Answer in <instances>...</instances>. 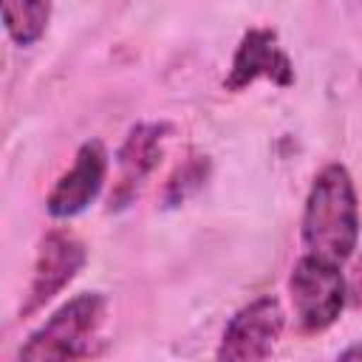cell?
I'll return each instance as SVG.
<instances>
[{"instance_id":"6da1fadb","label":"cell","mask_w":362,"mask_h":362,"mask_svg":"<svg viewBox=\"0 0 362 362\" xmlns=\"http://www.w3.org/2000/svg\"><path fill=\"white\" fill-rule=\"evenodd\" d=\"M303 246L331 263H345L359 240V204L351 173L328 164L317 173L303 209Z\"/></svg>"},{"instance_id":"7a4b0ae2","label":"cell","mask_w":362,"mask_h":362,"mask_svg":"<svg viewBox=\"0 0 362 362\" xmlns=\"http://www.w3.org/2000/svg\"><path fill=\"white\" fill-rule=\"evenodd\" d=\"M107 314V300L99 291H85L59 305L20 345V359H85L96 354V337Z\"/></svg>"},{"instance_id":"3957f363","label":"cell","mask_w":362,"mask_h":362,"mask_svg":"<svg viewBox=\"0 0 362 362\" xmlns=\"http://www.w3.org/2000/svg\"><path fill=\"white\" fill-rule=\"evenodd\" d=\"M288 294L300 331L320 334L339 320L348 300V283L339 272V263L305 252L288 274Z\"/></svg>"},{"instance_id":"277c9868","label":"cell","mask_w":362,"mask_h":362,"mask_svg":"<svg viewBox=\"0 0 362 362\" xmlns=\"http://www.w3.org/2000/svg\"><path fill=\"white\" fill-rule=\"evenodd\" d=\"M286 325V314L277 297L263 294L252 303H246L235 317L226 322L221 345H218V359H266L272 356L280 334Z\"/></svg>"},{"instance_id":"5b68a950","label":"cell","mask_w":362,"mask_h":362,"mask_svg":"<svg viewBox=\"0 0 362 362\" xmlns=\"http://www.w3.org/2000/svg\"><path fill=\"white\" fill-rule=\"evenodd\" d=\"M82 266H85V246L71 232H62V229L48 232L40 243L34 274L25 291V303L20 305V317L34 314L48 300H54L79 274Z\"/></svg>"},{"instance_id":"8992f818","label":"cell","mask_w":362,"mask_h":362,"mask_svg":"<svg viewBox=\"0 0 362 362\" xmlns=\"http://www.w3.org/2000/svg\"><path fill=\"white\" fill-rule=\"evenodd\" d=\"M107 175V150L99 139L85 141L76 150V158L68 173L59 175L54 189L48 192L45 209L51 218H74L85 212L102 192Z\"/></svg>"},{"instance_id":"52a82bcc","label":"cell","mask_w":362,"mask_h":362,"mask_svg":"<svg viewBox=\"0 0 362 362\" xmlns=\"http://www.w3.org/2000/svg\"><path fill=\"white\" fill-rule=\"evenodd\" d=\"M257 79H272L280 88L294 82V68L288 54L277 45V34L272 28H249L232 57L223 88L243 90Z\"/></svg>"},{"instance_id":"ba28073f","label":"cell","mask_w":362,"mask_h":362,"mask_svg":"<svg viewBox=\"0 0 362 362\" xmlns=\"http://www.w3.org/2000/svg\"><path fill=\"white\" fill-rule=\"evenodd\" d=\"M167 133H170V124H164V122H141V124L130 127V133L124 136V141L116 153L119 184L110 195V209H122L136 198L144 178L158 167V161L164 156Z\"/></svg>"},{"instance_id":"9c48e42d","label":"cell","mask_w":362,"mask_h":362,"mask_svg":"<svg viewBox=\"0 0 362 362\" xmlns=\"http://www.w3.org/2000/svg\"><path fill=\"white\" fill-rule=\"evenodd\" d=\"M51 0H3V25L17 45H31L45 34Z\"/></svg>"},{"instance_id":"30bf717a","label":"cell","mask_w":362,"mask_h":362,"mask_svg":"<svg viewBox=\"0 0 362 362\" xmlns=\"http://www.w3.org/2000/svg\"><path fill=\"white\" fill-rule=\"evenodd\" d=\"M209 175V161L204 156H192L189 161H184L167 181L164 187V204L167 206H178L181 201H187L198 187H204Z\"/></svg>"},{"instance_id":"8fae6325","label":"cell","mask_w":362,"mask_h":362,"mask_svg":"<svg viewBox=\"0 0 362 362\" xmlns=\"http://www.w3.org/2000/svg\"><path fill=\"white\" fill-rule=\"evenodd\" d=\"M339 359H362V342H354L345 351H339Z\"/></svg>"}]
</instances>
